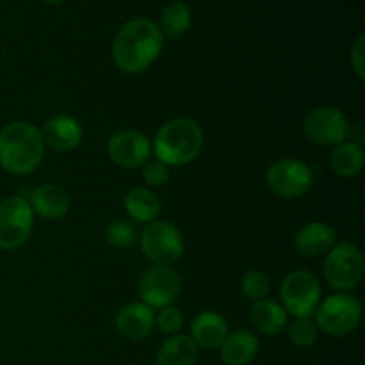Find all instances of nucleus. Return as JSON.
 <instances>
[{
  "label": "nucleus",
  "instance_id": "obj_1",
  "mask_svg": "<svg viewBox=\"0 0 365 365\" xmlns=\"http://www.w3.org/2000/svg\"><path fill=\"white\" fill-rule=\"evenodd\" d=\"M164 46L159 25L150 18H134L121 25L113 43V59L123 73L138 75L148 70Z\"/></svg>",
  "mask_w": 365,
  "mask_h": 365
},
{
  "label": "nucleus",
  "instance_id": "obj_2",
  "mask_svg": "<svg viewBox=\"0 0 365 365\" xmlns=\"http://www.w3.org/2000/svg\"><path fill=\"white\" fill-rule=\"evenodd\" d=\"M45 157L39 128L29 121H11L0 130V168L16 177L34 173Z\"/></svg>",
  "mask_w": 365,
  "mask_h": 365
},
{
  "label": "nucleus",
  "instance_id": "obj_3",
  "mask_svg": "<svg viewBox=\"0 0 365 365\" xmlns=\"http://www.w3.org/2000/svg\"><path fill=\"white\" fill-rule=\"evenodd\" d=\"M203 150V130L191 118H173L160 125L152 143V153L166 166H185Z\"/></svg>",
  "mask_w": 365,
  "mask_h": 365
},
{
  "label": "nucleus",
  "instance_id": "obj_4",
  "mask_svg": "<svg viewBox=\"0 0 365 365\" xmlns=\"http://www.w3.org/2000/svg\"><path fill=\"white\" fill-rule=\"evenodd\" d=\"M314 316L317 330L330 337H344L360 327L362 303L348 292H337L321 299Z\"/></svg>",
  "mask_w": 365,
  "mask_h": 365
},
{
  "label": "nucleus",
  "instance_id": "obj_5",
  "mask_svg": "<svg viewBox=\"0 0 365 365\" xmlns=\"http://www.w3.org/2000/svg\"><path fill=\"white\" fill-rule=\"evenodd\" d=\"M365 260L362 252L351 242H337L324 259L323 273L334 291L348 292L359 287L364 278Z\"/></svg>",
  "mask_w": 365,
  "mask_h": 365
},
{
  "label": "nucleus",
  "instance_id": "obj_6",
  "mask_svg": "<svg viewBox=\"0 0 365 365\" xmlns=\"http://www.w3.org/2000/svg\"><path fill=\"white\" fill-rule=\"evenodd\" d=\"M141 250L152 266L171 267L184 255V237L171 221L155 220L141 232Z\"/></svg>",
  "mask_w": 365,
  "mask_h": 365
},
{
  "label": "nucleus",
  "instance_id": "obj_7",
  "mask_svg": "<svg viewBox=\"0 0 365 365\" xmlns=\"http://www.w3.org/2000/svg\"><path fill=\"white\" fill-rule=\"evenodd\" d=\"M321 284L310 271H292L280 285V305L294 317H312L321 303Z\"/></svg>",
  "mask_w": 365,
  "mask_h": 365
},
{
  "label": "nucleus",
  "instance_id": "obj_8",
  "mask_svg": "<svg viewBox=\"0 0 365 365\" xmlns=\"http://www.w3.org/2000/svg\"><path fill=\"white\" fill-rule=\"evenodd\" d=\"M34 228V212L24 196H9L0 202V250L13 252L29 241Z\"/></svg>",
  "mask_w": 365,
  "mask_h": 365
},
{
  "label": "nucleus",
  "instance_id": "obj_9",
  "mask_svg": "<svg viewBox=\"0 0 365 365\" xmlns=\"http://www.w3.org/2000/svg\"><path fill=\"white\" fill-rule=\"evenodd\" d=\"M303 132L314 145L337 146L348 141L351 135V125L341 109L331 106H319L305 116Z\"/></svg>",
  "mask_w": 365,
  "mask_h": 365
},
{
  "label": "nucleus",
  "instance_id": "obj_10",
  "mask_svg": "<svg viewBox=\"0 0 365 365\" xmlns=\"http://www.w3.org/2000/svg\"><path fill=\"white\" fill-rule=\"evenodd\" d=\"M266 182L271 192L280 198H299L312 187L314 173L303 160L285 157L271 164L266 173Z\"/></svg>",
  "mask_w": 365,
  "mask_h": 365
},
{
  "label": "nucleus",
  "instance_id": "obj_11",
  "mask_svg": "<svg viewBox=\"0 0 365 365\" xmlns=\"http://www.w3.org/2000/svg\"><path fill=\"white\" fill-rule=\"evenodd\" d=\"M138 291L141 296V303H145L152 310H160L164 307L173 305L180 296V274L173 267L150 266L139 278Z\"/></svg>",
  "mask_w": 365,
  "mask_h": 365
},
{
  "label": "nucleus",
  "instance_id": "obj_12",
  "mask_svg": "<svg viewBox=\"0 0 365 365\" xmlns=\"http://www.w3.org/2000/svg\"><path fill=\"white\" fill-rule=\"evenodd\" d=\"M109 159L125 170H138L150 160L152 141L138 130H120L107 143Z\"/></svg>",
  "mask_w": 365,
  "mask_h": 365
},
{
  "label": "nucleus",
  "instance_id": "obj_13",
  "mask_svg": "<svg viewBox=\"0 0 365 365\" xmlns=\"http://www.w3.org/2000/svg\"><path fill=\"white\" fill-rule=\"evenodd\" d=\"M39 134H41L45 148H52L53 152L59 153L73 152L84 139L82 125L78 123V120L66 116V114H59V116H52L50 120H46L39 128Z\"/></svg>",
  "mask_w": 365,
  "mask_h": 365
},
{
  "label": "nucleus",
  "instance_id": "obj_14",
  "mask_svg": "<svg viewBox=\"0 0 365 365\" xmlns=\"http://www.w3.org/2000/svg\"><path fill=\"white\" fill-rule=\"evenodd\" d=\"M114 324H116L118 334L127 341H145L155 328V314L145 303L132 302L120 309Z\"/></svg>",
  "mask_w": 365,
  "mask_h": 365
},
{
  "label": "nucleus",
  "instance_id": "obj_15",
  "mask_svg": "<svg viewBox=\"0 0 365 365\" xmlns=\"http://www.w3.org/2000/svg\"><path fill=\"white\" fill-rule=\"evenodd\" d=\"M337 245V232L323 221H310L303 225L294 237V246L307 259H317Z\"/></svg>",
  "mask_w": 365,
  "mask_h": 365
},
{
  "label": "nucleus",
  "instance_id": "obj_16",
  "mask_svg": "<svg viewBox=\"0 0 365 365\" xmlns=\"http://www.w3.org/2000/svg\"><path fill=\"white\" fill-rule=\"evenodd\" d=\"M34 216L46 221L61 220L70 210V196L63 187L56 184H43L36 187L27 198Z\"/></svg>",
  "mask_w": 365,
  "mask_h": 365
},
{
  "label": "nucleus",
  "instance_id": "obj_17",
  "mask_svg": "<svg viewBox=\"0 0 365 365\" xmlns=\"http://www.w3.org/2000/svg\"><path fill=\"white\" fill-rule=\"evenodd\" d=\"M228 323L221 314L212 310H203L195 317L191 324V335L195 344L202 349H220L223 341L227 339Z\"/></svg>",
  "mask_w": 365,
  "mask_h": 365
},
{
  "label": "nucleus",
  "instance_id": "obj_18",
  "mask_svg": "<svg viewBox=\"0 0 365 365\" xmlns=\"http://www.w3.org/2000/svg\"><path fill=\"white\" fill-rule=\"evenodd\" d=\"M260 342L250 330H237L227 335L220 346V359L225 365H250L257 359Z\"/></svg>",
  "mask_w": 365,
  "mask_h": 365
},
{
  "label": "nucleus",
  "instance_id": "obj_19",
  "mask_svg": "<svg viewBox=\"0 0 365 365\" xmlns=\"http://www.w3.org/2000/svg\"><path fill=\"white\" fill-rule=\"evenodd\" d=\"M250 321L257 331L273 337V335H278L287 328L289 314L278 302L264 298L259 302H253L252 309H250Z\"/></svg>",
  "mask_w": 365,
  "mask_h": 365
},
{
  "label": "nucleus",
  "instance_id": "obj_20",
  "mask_svg": "<svg viewBox=\"0 0 365 365\" xmlns=\"http://www.w3.org/2000/svg\"><path fill=\"white\" fill-rule=\"evenodd\" d=\"M198 360V346L189 335H170L157 351V365H195Z\"/></svg>",
  "mask_w": 365,
  "mask_h": 365
},
{
  "label": "nucleus",
  "instance_id": "obj_21",
  "mask_svg": "<svg viewBox=\"0 0 365 365\" xmlns=\"http://www.w3.org/2000/svg\"><path fill=\"white\" fill-rule=\"evenodd\" d=\"M125 210L134 221L148 225L159 220L160 202L152 189L134 187L125 196Z\"/></svg>",
  "mask_w": 365,
  "mask_h": 365
},
{
  "label": "nucleus",
  "instance_id": "obj_22",
  "mask_svg": "<svg viewBox=\"0 0 365 365\" xmlns=\"http://www.w3.org/2000/svg\"><path fill=\"white\" fill-rule=\"evenodd\" d=\"M365 163V153L362 145L355 141H344L334 146L330 164L335 175L342 178H351L362 171Z\"/></svg>",
  "mask_w": 365,
  "mask_h": 365
},
{
  "label": "nucleus",
  "instance_id": "obj_23",
  "mask_svg": "<svg viewBox=\"0 0 365 365\" xmlns=\"http://www.w3.org/2000/svg\"><path fill=\"white\" fill-rule=\"evenodd\" d=\"M191 21H192L191 7H189L185 2L175 0V2H170L163 11H160L159 29L160 32H163L164 38L178 39L189 31Z\"/></svg>",
  "mask_w": 365,
  "mask_h": 365
},
{
  "label": "nucleus",
  "instance_id": "obj_24",
  "mask_svg": "<svg viewBox=\"0 0 365 365\" xmlns=\"http://www.w3.org/2000/svg\"><path fill=\"white\" fill-rule=\"evenodd\" d=\"M289 327V341L292 346L299 349L312 348L319 337V330H317L316 323L312 317H296Z\"/></svg>",
  "mask_w": 365,
  "mask_h": 365
},
{
  "label": "nucleus",
  "instance_id": "obj_25",
  "mask_svg": "<svg viewBox=\"0 0 365 365\" xmlns=\"http://www.w3.org/2000/svg\"><path fill=\"white\" fill-rule=\"evenodd\" d=\"M242 294L250 299V302H259L269 294V278L262 273V271L252 269L242 277L241 280Z\"/></svg>",
  "mask_w": 365,
  "mask_h": 365
},
{
  "label": "nucleus",
  "instance_id": "obj_26",
  "mask_svg": "<svg viewBox=\"0 0 365 365\" xmlns=\"http://www.w3.org/2000/svg\"><path fill=\"white\" fill-rule=\"evenodd\" d=\"M106 241L114 248H130L135 241V230L132 223L123 220H116L106 228Z\"/></svg>",
  "mask_w": 365,
  "mask_h": 365
},
{
  "label": "nucleus",
  "instance_id": "obj_27",
  "mask_svg": "<svg viewBox=\"0 0 365 365\" xmlns=\"http://www.w3.org/2000/svg\"><path fill=\"white\" fill-rule=\"evenodd\" d=\"M155 327L159 328V331L166 335L178 334L182 327H184V316H182L180 309L173 305L160 309L159 314L155 316Z\"/></svg>",
  "mask_w": 365,
  "mask_h": 365
},
{
  "label": "nucleus",
  "instance_id": "obj_28",
  "mask_svg": "<svg viewBox=\"0 0 365 365\" xmlns=\"http://www.w3.org/2000/svg\"><path fill=\"white\" fill-rule=\"evenodd\" d=\"M143 180L146 182L148 189L163 187L170 180V166H166V164L157 159H150L143 166Z\"/></svg>",
  "mask_w": 365,
  "mask_h": 365
},
{
  "label": "nucleus",
  "instance_id": "obj_29",
  "mask_svg": "<svg viewBox=\"0 0 365 365\" xmlns=\"http://www.w3.org/2000/svg\"><path fill=\"white\" fill-rule=\"evenodd\" d=\"M349 61H351V66L355 70L356 77L360 81H365V38L359 36L356 41L353 43L351 52H349Z\"/></svg>",
  "mask_w": 365,
  "mask_h": 365
},
{
  "label": "nucleus",
  "instance_id": "obj_30",
  "mask_svg": "<svg viewBox=\"0 0 365 365\" xmlns=\"http://www.w3.org/2000/svg\"><path fill=\"white\" fill-rule=\"evenodd\" d=\"M43 2H46V4H61V2H64V0H43Z\"/></svg>",
  "mask_w": 365,
  "mask_h": 365
}]
</instances>
